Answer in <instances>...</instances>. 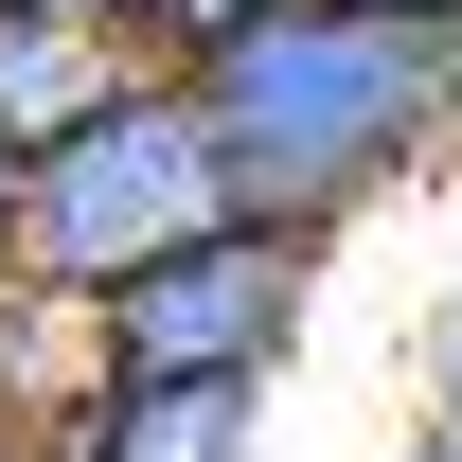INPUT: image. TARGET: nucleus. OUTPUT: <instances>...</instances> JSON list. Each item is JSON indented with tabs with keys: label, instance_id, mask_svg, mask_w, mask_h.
Wrapping results in <instances>:
<instances>
[{
	"label": "nucleus",
	"instance_id": "nucleus-1",
	"mask_svg": "<svg viewBox=\"0 0 462 462\" xmlns=\"http://www.w3.org/2000/svg\"><path fill=\"white\" fill-rule=\"evenodd\" d=\"M196 125L231 161V214L338 249L462 143V18L427 0H267L249 36L196 54Z\"/></svg>",
	"mask_w": 462,
	"mask_h": 462
},
{
	"label": "nucleus",
	"instance_id": "nucleus-2",
	"mask_svg": "<svg viewBox=\"0 0 462 462\" xmlns=\"http://www.w3.org/2000/svg\"><path fill=\"white\" fill-rule=\"evenodd\" d=\"M231 214V161L196 125V71H143L107 125H71L54 161H18V285L54 302H107L125 267H161Z\"/></svg>",
	"mask_w": 462,
	"mask_h": 462
},
{
	"label": "nucleus",
	"instance_id": "nucleus-3",
	"mask_svg": "<svg viewBox=\"0 0 462 462\" xmlns=\"http://www.w3.org/2000/svg\"><path fill=\"white\" fill-rule=\"evenodd\" d=\"M320 267L338 249H302L267 214H214L196 249H161V267H125L89 302L107 320V374H143V392H267L302 356V320H320Z\"/></svg>",
	"mask_w": 462,
	"mask_h": 462
},
{
	"label": "nucleus",
	"instance_id": "nucleus-4",
	"mask_svg": "<svg viewBox=\"0 0 462 462\" xmlns=\"http://www.w3.org/2000/svg\"><path fill=\"white\" fill-rule=\"evenodd\" d=\"M143 36H125V0H0V161H54L71 125H107L143 89Z\"/></svg>",
	"mask_w": 462,
	"mask_h": 462
},
{
	"label": "nucleus",
	"instance_id": "nucleus-5",
	"mask_svg": "<svg viewBox=\"0 0 462 462\" xmlns=\"http://www.w3.org/2000/svg\"><path fill=\"white\" fill-rule=\"evenodd\" d=\"M71 462H267V392H143V374H107L71 409Z\"/></svg>",
	"mask_w": 462,
	"mask_h": 462
},
{
	"label": "nucleus",
	"instance_id": "nucleus-6",
	"mask_svg": "<svg viewBox=\"0 0 462 462\" xmlns=\"http://www.w3.org/2000/svg\"><path fill=\"white\" fill-rule=\"evenodd\" d=\"M409 427H445V445H462V267L427 285V320H409Z\"/></svg>",
	"mask_w": 462,
	"mask_h": 462
},
{
	"label": "nucleus",
	"instance_id": "nucleus-7",
	"mask_svg": "<svg viewBox=\"0 0 462 462\" xmlns=\"http://www.w3.org/2000/svg\"><path fill=\"white\" fill-rule=\"evenodd\" d=\"M249 18H267V0H125V36H143L161 71H196L214 36H249Z\"/></svg>",
	"mask_w": 462,
	"mask_h": 462
},
{
	"label": "nucleus",
	"instance_id": "nucleus-8",
	"mask_svg": "<svg viewBox=\"0 0 462 462\" xmlns=\"http://www.w3.org/2000/svg\"><path fill=\"white\" fill-rule=\"evenodd\" d=\"M0 462H71V427H18V409H0Z\"/></svg>",
	"mask_w": 462,
	"mask_h": 462
},
{
	"label": "nucleus",
	"instance_id": "nucleus-9",
	"mask_svg": "<svg viewBox=\"0 0 462 462\" xmlns=\"http://www.w3.org/2000/svg\"><path fill=\"white\" fill-rule=\"evenodd\" d=\"M0 285H18V161H0Z\"/></svg>",
	"mask_w": 462,
	"mask_h": 462
},
{
	"label": "nucleus",
	"instance_id": "nucleus-10",
	"mask_svg": "<svg viewBox=\"0 0 462 462\" xmlns=\"http://www.w3.org/2000/svg\"><path fill=\"white\" fill-rule=\"evenodd\" d=\"M392 462H462V445H445V427H409V445H392Z\"/></svg>",
	"mask_w": 462,
	"mask_h": 462
},
{
	"label": "nucleus",
	"instance_id": "nucleus-11",
	"mask_svg": "<svg viewBox=\"0 0 462 462\" xmlns=\"http://www.w3.org/2000/svg\"><path fill=\"white\" fill-rule=\"evenodd\" d=\"M427 18H462V0H427Z\"/></svg>",
	"mask_w": 462,
	"mask_h": 462
}]
</instances>
